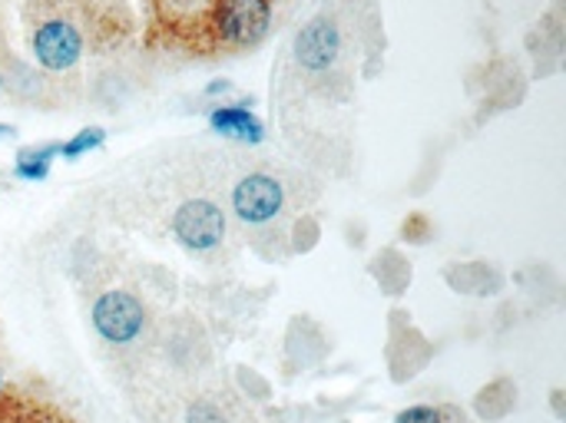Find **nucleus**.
I'll return each mask as SVG.
<instances>
[{"label": "nucleus", "instance_id": "nucleus-9", "mask_svg": "<svg viewBox=\"0 0 566 423\" xmlns=\"http://www.w3.org/2000/svg\"><path fill=\"white\" fill-rule=\"evenodd\" d=\"M60 159V142H40V146H23L13 159V179L20 182H43Z\"/></svg>", "mask_w": 566, "mask_h": 423}, {"label": "nucleus", "instance_id": "nucleus-14", "mask_svg": "<svg viewBox=\"0 0 566 423\" xmlns=\"http://www.w3.org/2000/svg\"><path fill=\"white\" fill-rule=\"evenodd\" d=\"M0 89H3V76H0Z\"/></svg>", "mask_w": 566, "mask_h": 423}, {"label": "nucleus", "instance_id": "nucleus-11", "mask_svg": "<svg viewBox=\"0 0 566 423\" xmlns=\"http://www.w3.org/2000/svg\"><path fill=\"white\" fill-rule=\"evenodd\" d=\"M186 423H232V414L226 411V404H219L212 398H199L186 411Z\"/></svg>", "mask_w": 566, "mask_h": 423}, {"label": "nucleus", "instance_id": "nucleus-12", "mask_svg": "<svg viewBox=\"0 0 566 423\" xmlns=\"http://www.w3.org/2000/svg\"><path fill=\"white\" fill-rule=\"evenodd\" d=\"M395 423H444V414L434 408H408L395 417Z\"/></svg>", "mask_w": 566, "mask_h": 423}, {"label": "nucleus", "instance_id": "nucleus-15", "mask_svg": "<svg viewBox=\"0 0 566 423\" xmlns=\"http://www.w3.org/2000/svg\"><path fill=\"white\" fill-rule=\"evenodd\" d=\"M0 186H3V176H0Z\"/></svg>", "mask_w": 566, "mask_h": 423}, {"label": "nucleus", "instance_id": "nucleus-7", "mask_svg": "<svg viewBox=\"0 0 566 423\" xmlns=\"http://www.w3.org/2000/svg\"><path fill=\"white\" fill-rule=\"evenodd\" d=\"M338 53H342V33L328 13L312 17L308 27H302V33L295 36V60L308 73H325L328 66H335Z\"/></svg>", "mask_w": 566, "mask_h": 423}, {"label": "nucleus", "instance_id": "nucleus-4", "mask_svg": "<svg viewBox=\"0 0 566 423\" xmlns=\"http://www.w3.org/2000/svg\"><path fill=\"white\" fill-rule=\"evenodd\" d=\"M169 232L176 235V242L189 252H212L222 245L226 239V215L216 202L209 199H189L172 212Z\"/></svg>", "mask_w": 566, "mask_h": 423}, {"label": "nucleus", "instance_id": "nucleus-2", "mask_svg": "<svg viewBox=\"0 0 566 423\" xmlns=\"http://www.w3.org/2000/svg\"><path fill=\"white\" fill-rule=\"evenodd\" d=\"M90 325L109 348H129L146 331V305L126 288H106L90 305Z\"/></svg>", "mask_w": 566, "mask_h": 423}, {"label": "nucleus", "instance_id": "nucleus-10", "mask_svg": "<svg viewBox=\"0 0 566 423\" xmlns=\"http://www.w3.org/2000/svg\"><path fill=\"white\" fill-rule=\"evenodd\" d=\"M106 142V129H99V126H86V129H80V133H73L66 142H60V159H80V156H86V152H93V149H99Z\"/></svg>", "mask_w": 566, "mask_h": 423}, {"label": "nucleus", "instance_id": "nucleus-8", "mask_svg": "<svg viewBox=\"0 0 566 423\" xmlns=\"http://www.w3.org/2000/svg\"><path fill=\"white\" fill-rule=\"evenodd\" d=\"M209 126L212 133L226 136V139H235V142H262L265 139V126L262 119L245 106V103H232V106H212L209 109Z\"/></svg>", "mask_w": 566, "mask_h": 423}, {"label": "nucleus", "instance_id": "nucleus-3", "mask_svg": "<svg viewBox=\"0 0 566 423\" xmlns=\"http://www.w3.org/2000/svg\"><path fill=\"white\" fill-rule=\"evenodd\" d=\"M86 50L83 30L63 13H43L30 27V53L46 73H70Z\"/></svg>", "mask_w": 566, "mask_h": 423}, {"label": "nucleus", "instance_id": "nucleus-1", "mask_svg": "<svg viewBox=\"0 0 566 423\" xmlns=\"http://www.w3.org/2000/svg\"><path fill=\"white\" fill-rule=\"evenodd\" d=\"M272 13H275V0H212L202 30L212 46L245 50L269 33Z\"/></svg>", "mask_w": 566, "mask_h": 423}, {"label": "nucleus", "instance_id": "nucleus-13", "mask_svg": "<svg viewBox=\"0 0 566 423\" xmlns=\"http://www.w3.org/2000/svg\"><path fill=\"white\" fill-rule=\"evenodd\" d=\"M3 136H13V126H7V123H0V139Z\"/></svg>", "mask_w": 566, "mask_h": 423}, {"label": "nucleus", "instance_id": "nucleus-5", "mask_svg": "<svg viewBox=\"0 0 566 423\" xmlns=\"http://www.w3.org/2000/svg\"><path fill=\"white\" fill-rule=\"evenodd\" d=\"M0 423H73L66 417V411L53 401V398H46V394H40V391H33V388H27V384H20L3 364H0Z\"/></svg>", "mask_w": 566, "mask_h": 423}, {"label": "nucleus", "instance_id": "nucleus-6", "mask_svg": "<svg viewBox=\"0 0 566 423\" xmlns=\"http://www.w3.org/2000/svg\"><path fill=\"white\" fill-rule=\"evenodd\" d=\"M285 205L282 182L269 172H249L232 189V212L245 225H265L272 222Z\"/></svg>", "mask_w": 566, "mask_h": 423}]
</instances>
